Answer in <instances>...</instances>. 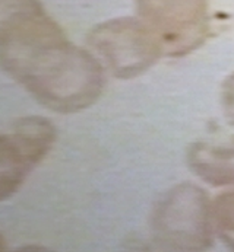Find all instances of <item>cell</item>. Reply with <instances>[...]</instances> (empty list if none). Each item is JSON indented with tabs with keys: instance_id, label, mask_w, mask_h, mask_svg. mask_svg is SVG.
<instances>
[{
	"instance_id": "1",
	"label": "cell",
	"mask_w": 234,
	"mask_h": 252,
	"mask_svg": "<svg viewBox=\"0 0 234 252\" xmlns=\"http://www.w3.org/2000/svg\"><path fill=\"white\" fill-rule=\"evenodd\" d=\"M0 63L41 105L62 114L91 107L104 88L98 60L66 36L39 0H0Z\"/></svg>"
},
{
	"instance_id": "2",
	"label": "cell",
	"mask_w": 234,
	"mask_h": 252,
	"mask_svg": "<svg viewBox=\"0 0 234 252\" xmlns=\"http://www.w3.org/2000/svg\"><path fill=\"white\" fill-rule=\"evenodd\" d=\"M212 203L195 184L168 189L156 203L151 232L158 245L174 251H203L212 245Z\"/></svg>"
},
{
	"instance_id": "3",
	"label": "cell",
	"mask_w": 234,
	"mask_h": 252,
	"mask_svg": "<svg viewBox=\"0 0 234 252\" xmlns=\"http://www.w3.org/2000/svg\"><path fill=\"white\" fill-rule=\"evenodd\" d=\"M88 47L120 79H132L164 56L153 31L136 16H121L95 25L86 36Z\"/></svg>"
},
{
	"instance_id": "4",
	"label": "cell",
	"mask_w": 234,
	"mask_h": 252,
	"mask_svg": "<svg viewBox=\"0 0 234 252\" xmlns=\"http://www.w3.org/2000/svg\"><path fill=\"white\" fill-rule=\"evenodd\" d=\"M135 7L164 56L182 57L192 53L209 32V0H135Z\"/></svg>"
},
{
	"instance_id": "5",
	"label": "cell",
	"mask_w": 234,
	"mask_h": 252,
	"mask_svg": "<svg viewBox=\"0 0 234 252\" xmlns=\"http://www.w3.org/2000/svg\"><path fill=\"white\" fill-rule=\"evenodd\" d=\"M56 140L54 126L42 117L13 121L0 136V198L13 195Z\"/></svg>"
},
{
	"instance_id": "6",
	"label": "cell",
	"mask_w": 234,
	"mask_h": 252,
	"mask_svg": "<svg viewBox=\"0 0 234 252\" xmlns=\"http://www.w3.org/2000/svg\"><path fill=\"white\" fill-rule=\"evenodd\" d=\"M188 165L195 175L212 187H234V136L192 144Z\"/></svg>"
},
{
	"instance_id": "7",
	"label": "cell",
	"mask_w": 234,
	"mask_h": 252,
	"mask_svg": "<svg viewBox=\"0 0 234 252\" xmlns=\"http://www.w3.org/2000/svg\"><path fill=\"white\" fill-rule=\"evenodd\" d=\"M214 226L227 247L234 250V191L221 192L212 203Z\"/></svg>"
},
{
	"instance_id": "8",
	"label": "cell",
	"mask_w": 234,
	"mask_h": 252,
	"mask_svg": "<svg viewBox=\"0 0 234 252\" xmlns=\"http://www.w3.org/2000/svg\"><path fill=\"white\" fill-rule=\"evenodd\" d=\"M221 105L227 121L234 126V72L226 77L221 86Z\"/></svg>"
}]
</instances>
